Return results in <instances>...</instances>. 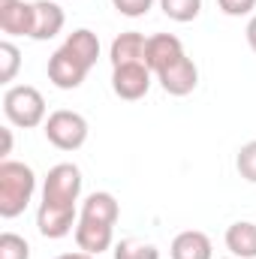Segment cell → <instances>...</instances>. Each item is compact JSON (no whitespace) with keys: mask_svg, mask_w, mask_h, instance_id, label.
<instances>
[{"mask_svg":"<svg viewBox=\"0 0 256 259\" xmlns=\"http://www.w3.org/2000/svg\"><path fill=\"white\" fill-rule=\"evenodd\" d=\"M157 78H160V84H163V91L166 94H172V97H187L196 91V84H199V69L193 64V58H178L172 66H166L163 72H157Z\"/></svg>","mask_w":256,"mask_h":259,"instance_id":"ba28073f","label":"cell"},{"mask_svg":"<svg viewBox=\"0 0 256 259\" xmlns=\"http://www.w3.org/2000/svg\"><path fill=\"white\" fill-rule=\"evenodd\" d=\"M118 199L112 193H91L81 202V220H97V223H109L115 226L118 223Z\"/></svg>","mask_w":256,"mask_h":259,"instance_id":"e0dca14e","label":"cell"},{"mask_svg":"<svg viewBox=\"0 0 256 259\" xmlns=\"http://www.w3.org/2000/svg\"><path fill=\"white\" fill-rule=\"evenodd\" d=\"M160 9L166 12V18H172L178 24H187L202 12V0H160Z\"/></svg>","mask_w":256,"mask_h":259,"instance_id":"ac0fdd59","label":"cell"},{"mask_svg":"<svg viewBox=\"0 0 256 259\" xmlns=\"http://www.w3.org/2000/svg\"><path fill=\"white\" fill-rule=\"evenodd\" d=\"M178 58H184V46H181L178 36H172V33H154V36H148L145 64H148V69L154 75L163 72L166 66H172Z\"/></svg>","mask_w":256,"mask_h":259,"instance_id":"9c48e42d","label":"cell"},{"mask_svg":"<svg viewBox=\"0 0 256 259\" xmlns=\"http://www.w3.org/2000/svg\"><path fill=\"white\" fill-rule=\"evenodd\" d=\"M33 190H36V175L30 166L18 160L0 163V217L6 220L18 217L27 208V202L33 199Z\"/></svg>","mask_w":256,"mask_h":259,"instance_id":"6da1fadb","label":"cell"},{"mask_svg":"<svg viewBox=\"0 0 256 259\" xmlns=\"http://www.w3.org/2000/svg\"><path fill=\"white\" fill-rule=\"evenodd\" d=\"M46 139L61 151H78L88 142V121L78 112L58 109L46 118Z\"/></svg>","mask_w":256,"mask_h":259,"instance_id":"3957f363","label":"cell"},{"mask_svg":"<svg viewBox=\"0 0 256 259\" xmlns=\"http://www.w3.org/2000/svg\"><path fill=\"white\" fill-rule=\"evenodd\" d=\"M0 259H30V244L15 232H3L0 235Z\"/></svg>","mask_w":256,"mask_h":259,"instance_id":"44dd1931","label":"cell"},{"mask_svg":"<svg viewBox=\"0 0 256 259\" xmlns=\"http://www.w3.org/2000/svg\"><path fill=\"white\" fill-rule=\"evenodd\" d=\"M217 3H220V9H223L226 15H232V18L250 15L256 9V0H217Z\"/></svg>","mask_w":256,"mask_h":259,"instance_id":"cb8c5ba5","label":"cell"},{"mask_svg":"<svg viewBox=\"0 0 256 259\" xmlns=\"http://www.w3.org/2000/svg\"><path fill=\"white\" fill-rule=\"evenodd\" d=\"M9 151H12V130L3 127V151H0V154H3V160L9 157Z\"/></svg>","mask_w":256,"mask_h":259,"instance_id":"d4e9b609","label":"cell"},{"mask_svg":"<svg viewBox=\"0 0 256 259\" xmlns=\"http://www.w3.org/2000/svg\"><path fill=\"white\" fill-rule=\"evenodd\" d=\"M3 115L9 124L21 130L39 127L46 121V100L36 88L30 84H15L3 94Z\"/></svg>","mask_w":256,"mask_h":259,"instance_id":"7a4b0ae2","label":"cell"},{"mask_svg":"<svg viewBox=\"0 0 256 259\" xmlns=\"http://www.w3.org/2000/svg\"><path fill=\"white\" fill-rule=\"evenodd\" d=\"M75 226V205H52L42 202L36 211V229L46 238H64Z\"/></svg>","mask_w":256,"mask_h":259,"instance_id":"52a82bcc","label":"cell"},{"mask_svg":"<svg viewBox=\"0 0 256 259\" xmlns=\"http://www.w3.org/2000/svg\"><path fill=\"white\" fill-rule=\"evenodd\" d=\"M61 49H66L75 61H81L88 69L97 64V58H100V39H97V33H94V30H88V27L72 30Z\"/></svg>","mask_w":256,"mask_h":259,"instance_id":"2e32d148","label":"cell"},{"mask_svg":"<svg viewBox=\"0 0 256 259\" xmlns=\"http://www.w3.org/2000/svg\"><path fill=\"white\" fill-rule=\"evenodd\" d=\"M88 72H91V69L81 64V61H75L66 49H58V52L49 58V81H52L55 88H61V91H75V88L84 81Z\"/></svg>","mask_w":256,"mask_h":259,"instance_id":"8992f818","label":"cell"},{"mask_svg":"<svg viewBox=\"0 0 256 259\" xmlns=\"http://www.w3.org/2000/svg\"><path fill=\"white\" fill-rule=\"evenodd\" d=\"M55 259H97V256H91V253L78 250V253H61V256H55Z\"/></svg>","mask_w":256,"mask_h":259,"instance_id":"4316f807","label":"cell"},{"mask_svg":"<svg viewBox=\"0 0 256 259\" xmlns=\"http://www.w3.org/2000/svg\"><path fill=\"white\" fill-rule=\"evenodd\" d=\"M115 259H160V250L148 241H136V238H127L115 247Z\"/></svg>","mask_w":256,"mask_h":259,"instance_id":"d6986e66","label":"cell"},{"mask_svg":"<svg viewBox=\"0 0 256 259\" xmlns=\"http://www.w3.org/2000/svg\"><path fill=\"white\" fill-rule=\"evenodd\" d=\"M0 30L9 36H30L33 30V3L0 0Z\"/></svg>","mask_w":256,"mask_h":259,"instance_id":"8fae6325","label":"cell"},{"mask_svg":"<svg viewBox=\"0 0 256 259\" xmlns=\"http://www.w3.org/2000/svg\"><path fill=\"white\" fill-rule=\"evenodd\" d=\"M112 6L121 15H127V18H139V15H145L154 6V0H112Z\"/></svg>","mask_w":256,"mask_h":259,"instance_id":"603a6c76","label":"cell"},{"mask_svg":"<svg viewBox=\"0 0 256 259\" xmlns=\"http://www.w3.org/2000/svg\"><path fill=\"white\" fill-rule=\"evenodd\" d=\"M64 21H66L64 9L55 0H36L33 3V30H30V39H36V42L55 39L64 30Z\"/></svg>","mask_w":256,"mask_h":259,"instance_id":"30bf717a","label":"cell"},{"mask_svg":"<svg viewBox=\"0 0 256 259\" xmlns=\"http://www.w3.org/2000/svg\"><path fill=\"white\" fill-rule=\"evenodd\" d=\"M172 259H211V238L199 229H187L175 235L172 241Z\"/></svg>","mask_w":256,"mask_h":259,"instance_id":"9a60e30c","label":"cell"},{"mask_svg":"<svg viewBox=\"0 0 256 259\" xmlns=\"http://www.w3.org/2000/svg\"><path fill=\"white\" fill-rule=\"evenodd\" d=\"M18 66H21V52L9 39H3L0 42V81H12Z\"/></svg>","mask_w":256,"mask_h":259,"instance_id":"ffe728a7","label":"cell"},{"mask_svg":"<svg viewBox=\"0 0 256 259\" xmlns=\"http://www.w3.org/2000/svg\"><path fill=\"white\" fill-rule=\"evenodd\" d=\"M112 91L121 100H142L151 91V69L145 64H127L112 69Z\"/></svg>","mask_w":256,"mask_h":259,"instance_id":"5b68a950","label":"cell"},{"mask_svg":"<svg viewBox=\"0 0 256 259\" xmlns=\"http://www.w3.org/2000/svg\"><path fill=\"white\" fill-rule=\"evenodd\" d=\"M226 247L235 259H256V223L238 220L226 229Z\"/></svg>","mask_w":256,"mask_h":259,"instance_id":"5bb4252c","label":"cell"},{"mask_svg":"<svg viewBox=\"0 0 256 259\" xmlns=\"http://www.w3.org/2000/svg\"><path fill=\"white\" fill-rule=\"evenodd\" d=\"M247 46L256 52V15L250 18V24H247Z\"/></svg>","mask_w":256,"mask_h":259,"instance_id":"484cf974","label":"cell"},{"mask_svg":"<svg viewBox=\"0 0 256 259\" xmlns=\"http://www.w3.org/2000/svg\"><path fill=\"white\" fill-rule=\"evenodd\" d=\"M145 46H148V39L142 33H136V30H127V33L115 36L112 52H109L112 69L115 66H127V64H145Z\"/></svg>","mask_w":256,"mask_h":259,"instance_id":"4fadbf2b","label":"cell"},{"mask_svg":"<svg viewBox=\"0 0 256 259\" xmlns=\"http://www.w3.org/2000/svg\"><path fill=\"white\" fill-rule=\"evenodd\" d=\"M235 166H238V175H241L244 181L256 184V139L247 142V145H241V151H238V157H235Z\"/></svg>","mask_w":256,"mask_h":259,"instance_id":"7402d4cb","label":"cell"},{"mask_svg":"<svg viewBox=\"0 0 256 259\" xmlns=\"http://www.w3.org/2000/svg\"><path fill=\"white\" fill-rule=\"evenodd\" d=\"M112 238H115V232H112L109 223H97V220H81L78 217V223H75V244H78V250H84L91 256H100L103 250L112 247Z\"/></svg>","mask_w":256,"mask_h":259,"instance_id":"7c38bea8","label":"cell"},{"mask_svg":"<svg viewBox=\"0 0 256 259\" xmlns=\"http://www.w3.org/2000/svg\"><path fill=\"white\" fill-rule=\"evenodd\" d=\"M81 193V172L72 163H58L49 169L42 184V202L52 205H75Z\"/></svg>","mask_w":256,"mask_h":259,"instance_id":"277c9868","label":"cell"}]
</instances>
